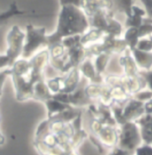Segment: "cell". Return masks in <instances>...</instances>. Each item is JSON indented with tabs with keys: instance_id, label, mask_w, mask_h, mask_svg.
<instances>
[{
	"instance_id": "cell-17",
	"label": "cell",
	"mask_w": 152,
	"mask_h": 155,
	"mask_svg": "<svg viewBox=\"0 0 152 155\" xmlns=\"http://www.w3.org/2000/svg\"><path fill=\"white\" fill-rule=\"evenodd\" d=\"M133 98L137 100V101H140V102H142V103H146L149 100L152 99V92L150 90H143V91H141L139 93L135 94L133 96Z\"/></svg>"
},
{
	"instance_id": "cell-3",
	"label": "cell",
	"mask_w": 152,
	"mask_h": 155,
	"mask_svg": "<svg viewBox=\"0 0 152 155\" xmlns=\"http://www.w3.org/2000/svg\"><path fill=\"white\" fill-rule=\"evenodd\" d=\"M25 41V32L19 26L14 25L6 36L7 48L5 54H0V71L10 69L22 56Z\"/></svg>"
},
{
	"instance_id": "cell-14",
	"label": "cell",
	"mask_w": 152,
	"mask_h": 155,
	"mask_svg": "<svg viewBox=\"0 0 152 155\" xmlns=\"http://www.w3.org/2000/svg\"><path fill=\"white\" fill-rule=\"evenodd\" d=\"M25 14H27V12L18 9V6H17L16 3L14 2V3H12L10 5L7 11L0 12V26L5 24V22H7L11 18H13L15 16L22 15H25Z\"/></svg>"
},
{
	"instance_id": "cell-21",
	"label": "cell",
	"mask_w": 152,
	"mask_h": 155,
	"mask_svg": "<svg viewBox=\"0 0 152 155\" xmlns=\"http://www.w3.org/2000/svg\"><path fill=\"white\" fill-rule=\"evenodd\" d=\"M129 154H130V153H128L127 152H125V151L122 150V149L118 148V147L117 146V147H115V148L111 149V150L109 151V153H108V155H129Z\"/></svg>"
},
{
	"instance_id": "cell-16",
	"label": "cell",
	"mask_w": 152,
	"mask_h": 155,
	"mask_svg": "<svg viewBox=\"0 0 152 155\" xmlns=\"http://www.w3.org/2000/svg\"><path fill=\"white\" fill-rule=\"evenodd\" d=\"M135 48L143 52H152V39L150 37L141 38L138 41Z\"/></svg>"
},
{
	"instance_id": "cell-18",
	"label": "cell",
	"mask_w": 152,
	"mask_h": 155,
	"mask_svg": "<svg viewBox=\"0 0 152 155\" xmlns=\"http://www.w3.org/2000/svg\"><path fill=\"white\" fill-rule=\"evenodd\" d=\"M134 155H152V145L142 143L134 152Z\"/></svg>"
},
{
	"instance_id": "cell-22",
	"label": "cell",
	"mask_w": 152,
	"mask_h": 155,
	"mask_svg": "<svg viewBox=\"0 0 152 155\" xmlns=\"http://www.w3.org/2000/svg\"><path fill=\"white\" fill-rule=\"evenodd\" d=\"M144 110L145 114H152V99L144 104Z\"/></svg>"
},
{
	"instance_id": "cell-19",
	"label": "cell",
	"mask_w": 152,
	"mask_h": 155,
	"mask_svg": "<svg viewBox=\"0 0 152 155\" xmlns=\"http://www.w3.org/2000/svg\"><path fill=\"white\" fill-rule=\"evenodd\" d=\"M11 76V68L10 69H4L0 71V97L3 94V87L6 78Z\"/></svg>"
},
{
	"instance_id": "cell-24",
	"label": "cell",
	"mask_w": 152,
	"mask_h": 155,
	"mask_svg": "<svg viewBox=\"0 0 152 155\" xmlns=\"http://www.w3.org/2000/svg\"><path fill=\"white\" fill-rule=\"evenodd\" d=\"M150 38H151V39H152V36H150Z\"/></svg>"
},
{
	"instance_id": "cell-8",
	"label": "cell",
	"mask_w": 152,
	"mask_h": 155,
	"mask_svg": "<svg viewBox=\"0 0 152 155\" xmlns=\"http://www.w3.org/2000/svg\"><path fill=\"white\" fill-rule=\"evenodd\" d=\"M135 123L140 128L142 143L152 145V114H144Z\"/></svg>"
},
{
	"instance_id": "cell-20",
	"label": "cell",
	"mask_w": 152,
	"mask_h": 155,
	"mask_svg": "<svg viewBox=\"0 0 152 155\" xmlns=\"http://www.w3.org/2000/svg\"><path fill=\"white\" fill-rule=\"evenodd\" d=\"M139 74L144 78V80L146 81V84L149 87V90H150L152 92V70L149 71H140Z\"/></svg>"
},
{
	"instance_id": "cell-11",
	"label": "cell",
	"mask_w": 152,
	"mask_h": 155,
	"mask_svg": "<svg viewBox=\"0 0 152 155\" xmlns=\"http://www.w3.org/2000/svg\"><path fill=\"white\" fill-rule=\"evenodd\" d=\"M105 35L106 34L102 31L90 28V30L87 31L86 34L81 36L80 42L84 47L86 48V47H90L92 45H94L96 43L101 42L103 39Z\"/></svg>"
},
{
	"instance_id": "cell-1",
	"label": "cell",
	"mask_w": 152,
	"mask_h": 155,
	"mask_svg": "<svg viewBox=\"0 0 152 155\" xmlns=\"http://www.w3.org/2000/svg\"><path fill=\"white\" fill-rule=\"evenodd\" d=\"M49 66V52L42 50L31 59H19L11 68V76L18 102L35 100L45 103L52 98L45 78Z\"/></svg>"
},
{
	"instance_id": "cell-15",
	"label": "cell",
	"mask_w": 152,
	"mask_h": 155,
	"mask_svg": "<svg viewBox=\"0 0 152 155\" xmlns=\"http://www.w3.org/2000/svg\"><path fill=\"white\" fill-rule=\"evenodd\" d=\"M123 38L127 43L130 50L134 49L136 47L138 41L140 40L138 29L137 28H128V29H126Z\"/></svg>"
},
{
	"instance_id": "cell-23",
	"label": "cell",
	"mask_w": 152,
	"mask_h": 155,
	"mask_svg": "<svg viewBox=\"0 0 152 155\" xmlns=\"http://www.w3.org/2000/svg\"><path fill=\"white\" fill-rule=\"evenodd\" d=\"M0 121H1V116H0Z\"/></svg>"
},
{
	"instance_id": "cell-25",
	"label": "cell",
	"mask_w": 152,
	"mask_h": 155,
	"mask_svg": "<svg viewBox=\"0 0 152 155\" xmlns=\"http://www.w3.org/2000/svg\"><path fill=\"white\" fill-rule=\"evenodd\" d=\"M129 155H134V154H129Z\"/></svg>"
},
{
	"instance_id": "cell-7",
	"label": "cell",
	"mask_w": 152,
	"mask_h": 155,
	"mask_svg": "<svg viewBox=\"0 0 152 155\" xmlns=\"http://www.w3.org/2000/svg\"><path fill=\"white\" fill-rule=\"evenodd\" d=\"M119 64L124 70V76L135 77L139 75L140 70L132 55L130 49H127L119 55Z\"/></svg>"
},
{
	"instance_id": "cell-2",
	"label": "cell",
	"mask_w": 152,
	"mask_h": 155,
	"mask_svg": "<svg viewBox=\"0 0 152 155\" xmlns=\"http://www.w3.org/2000/svg\"><path fill=\"white\" fill-rule=\"evenodd\" d=\"M83 1H60L61 10L55 31L48 35L49 45L74 36H83L90 30L87 16L82 10Z\"/></svg>"
},
{
	"instance_id": "cell-12",
	"label": "cell",
	"mask_w": 152,
	"mask_h": 155,
	"mask_svg": "<svg viewBox=\"0 0 152 155\" xmlns=\"http://www.w3.org/2000/svg\"><path fill=\"white\" fill-rule=\"evenodd\" d=\"M44 104L46 105V110H47V118L53 117V116L57 115V114H60L62 111H64L65 110H67V109L70 108L71 106L70 104L59 102V101L53 99V97L51 99L46 101Z\"/></svg>"
},
{
	"instance_id": "cell-10",
	"label": "cell",
	"mask_w": 152,
	"mask_h": 155,
	"mask_svg": "<svg viewBox=\"0 0 152 155\" xmlns=\"http://www.w3.org/2000/svg\"><path fill=\"white\" fill-rule=\"evenodd\" d=\"M147 17V13L144 9L137 6L135 5L132 7V15L126 17L125 28H137L139 29L144 22V19Z\"/></svg>"
},
{
	"instance_id": "cell-4",
	"label": "cell",
	"mask_w": 152,
	"mask_h": 155,
	"mask_svg": "<svg viewBox=\"0 0 152 155\" xmlns=\"http://www.w3.org/2000/svg\"><path fill=\"white\" fill-rule=\"evenodd\" d=\"M48 35L45 27H35L31 23L27 24L21 58L31 59L40 47H48Z\"/></svg>"
},
{
	"instance_id": "cell-6",
	"label": "cell",
	"mask_w": 152,
	"mask_h": 155,
	"mask_svg": "<svg viewBox=\"0 0 152 155\" xmlns=\"http://www.w3.org/2000/svg\"><path fill=\"white\" fill-rule=\"evenodd\" d=\"M82 76L86 78L89 83L92 84H102L103 83V77L97 73L92 57H86L82 63L78 67Z\"/></svg>"
},
{
	"instance_id": "cell-9",
	"label": "cell",
	"mask_w": 152,
	"mask_h": 155,
	"mask_svg": "<svg viewBox=\"0 0 152 155\" xmlns=\"http://www.w3.org/2000/svg\"><path fill=\"white\" fill-rule=\"evenodd\" d=\"M132 55L140 71H149L152 70V52H143L136 48L131 50Z\"/></svg>"
},
{
	"instance_id": "cell-13",
	"label": "cell",
	"mask_w": 152,
	"mask_h": 155,
	"mask_svg": "<svg viewBox=\"0 0 152 155\" xmlns=\"http://www.w3.org/2000/svg\"><path fill=\"white\" fill-rule=\"evenodd\" d=\"M111 56L112 55L108 53H101V54H97L96 56L92 57L94 68L99 75H101V76L104 75L107 66L111 59Z\"/></svg>"
},
{
	"instance_id": "cell-5",
	"label": "cell",
	"mask_w": 152,
	"mask_h": 155,
	"mask_svg": "<svg viewBox=\"0 0 152 155\" xmlns=\"http://www.w3.org/2000/svg\"><path fill=\"white\" fill-rule=\"evenodd\" d=\"M140 128L135 122H126L119 126L118 147L134 154L135 150L142 144Z\"/></svg>"
}]
</instances>
